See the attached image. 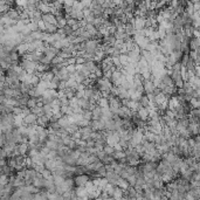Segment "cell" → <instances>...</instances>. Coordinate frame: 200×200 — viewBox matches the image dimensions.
<instances>
[{"instance_id":"6da1fadb","label":"cell","mask_w":200,"mask_h":200,"mask_svg":"<svg viewBox=\"0 0 200 200\" xmlns=\"http://www.w3.org/2000/svg\"><path fill=\"white\" fill-rule=\"evenodd\" d=\"M132 39H133L135 44H137L140 49H143V51H146V49H148V46L150 44V42H151L148 38H145V36H139V35H135Z\"/></svg>"},{"instance_id":"7a4b0ae2","label":"cell","mask_w":200,"mask_h":200,"mask_svg":"<svg viewBox=\"0 0 200 200\" xmlns=\"http://www.w3.org/2000/svg\"><path fill=\"white\" fill-rule=\"evenodd\" d=\"M74 180H75V186L76 187H84L91 180V178H90L89 174H81V175H75Z\"/></svg>"},{"instance_id":"3957f363","label":"cell","mask_w":200,"mask_h":200,"mask_svg":"<svg viewBox=\"0 0 200 200\" xmlns=\"http://www.w3.org/2000/svg\"><path fill=\"white\" fill-rule=\"evenodd\" d=\"M143 87H144V93L146 94V95H151V94H153L155 93V90H156V86H155V83L151 81V80H146V81H144V83H143Z\"/></svg>"},{"instance_id":"277c9868","label":"cell","mask_w":200,"mask_h":200,"mask_svg":"<svg viewBox=\"0 0 200 200\" xmlns=\"http://www.w3.org/2000/svg\"><path fill=\"white\" fill-rule=\"evenodd\" d=\"M42 21L49 25H55L57 26V18L53 13H47V14H42Z\"/></svg>"},{"instance_id":"5b68a950","label":"cell","mask_w":200,"mask_h":200,"mask_svg":"<svg viewBox=\"0 0 200 200\" xmlns=\"http://www.w3.org/2000/svg\"><path fill=\"white\" fill-rule=\"evenodd\" d=\"M133 26L136 28V31H142L144 28H146V19L142 17H135V24Z\"/></svg>"},{"instance_id":"8992f818","label":"cell","mask_w":200,"mask_h":200,"mask_svg":"<svg viewBox=\"0 0 200 200\" xmlns=\"http://www.w3.org/2000/svg\"><path fill=\"white\" fill-rule=\"evenodd\" d=\"M75 195L82 200H89L88 199V191L86 187H75Z\"/></svg>"},{"instance_id":"52a82bcc","label":"cell","mask_w":200,"mask_h":200,"mask_svg":"<svg viewBox=\"0 0 200 200\" xmlns=\"http://www.w3.org/2000/svg\"><path fill=\"white\" fill-rule=\"evenodd\" d=\"M38 116L34 115V113H29L27 117L24 118V123H25V125L27 126H29V125H36V123H38Z\"/></svg>"},{"instance_id":"ba28073f","label":"cell","mask_w":200,"mask_h":200,"mask_svg":"<svg viewBox=\"0 0 200 200\" xmlns=\"http://www.w3.org/2000/svg\"><path fill=\"white\" fill-rule=\"evenodd\" d=\"M56 76H59V78L61 81H63V82H67L68 80H70V74L69 71L67 70V68H62V69L59 70V73H57Z\"/></svg>"},{"instance_id":"9c48e42d","label":"cell","mask_w":200,"mask_h":200,"mask_svg":"<svg viewBox=\"0 0 200 200\" xmlns=\"http://www.w3.org/2000/svg\"><path fill=\"white\" fill-rule=\"evenodd\" d=\"M93 116H94V120L95 121H101L102 117H103V109L98 105H96L93 110Z\"/></svg>"},{"instance_id":"30bf717a","label":"cell","mask_w":200,"mask_h":200,"mask_svg":"<svg viewBox=\"0 0 200 200\" xmlns=\"http://www.w3.org/2000/svg\"><path fill=\"white\" fill-rule=\"evenodd\" d=\"M49 120H51V118H49L47 115H44V116H41V117L38 118V123H36V124H38V125H41V126H44V128L47 129V128L49 126Z\"/></svg>"},{"instance_id":"8fae6325","label":"cell","mask_w":200,"mask_h":200,"mask_svg":"<svg viewBox=\"0 0 200 200\" xmlns=\"http://www.w3.org/2000/svg\"><path fill=\"white\" fill-rule=\"evenodd\" d=\"M137 113H138L139 118H140L142 121H144V122H148L149 120H150V115H149L148 109H145V108H140V109H139Z\"/></svg>"},{"instance_id":"7c38bea8","label":"cell","mask_w":200,"mask_h":200,"mask_svg":"<svg viewBox=\"0 0 200 200\" xmlns=\"http://www.w3.org/2000/svg\"><path fill=\"white\" fill-rule=\"evenodd\" d=\"M124 193H125V191H123L121 187L116 186L115 187V191H113V199H123L124 198Z\"/></svg>"},{"instance_id":"4fadbf2b","label":"cell","mask_w":200,"mask_h":200,"mask_svg":"<svg viewBox=\"0 0 200 200\" xmlns=\"http://www.w3.org/2000/svg\"><path fill=\"white\" fill-rule=\"evenodd\" d=\"M139 103L140 105L143 107V108H145V109H148L151 107V103H150V100H149V97L146 94H144V95H142L140 97V100H139Z\"/></svg>"},{"instance_id":"5bb4252c","label":"cell","mask_w":200,"mask_h":200,"mask_svg":"<svg viewBox=\"0 0 200 200\" xmlns=\"http://www.w3.org/2000/svg\"><path fill=\"white\" fill-rule=\"evenodd\" d=\"M125 33L131 36V38H133L136 33H137V31H136V28L133 25H130V24H128V25H125Z\"/></svg>"},{"instance_id":"9a60e30c","label":"cell","mask_w":200,"mask_h":200,"mask_svg":"<svg viewBox=\"0 0 200 200\" xmlns=\"http://www.w3.org/2000/svg\"><path fill=\"white\" fill-rule=\"evenodd\" d=\"M59 124H60V126L63 128V129H67V128H69L70 126V122H69V117L68 116H63L62 118L59 120Z\"/></svg>"},{"instance_id":"2e32d148","label":"cell","mask_w":200,"mask_h":200,"mask_svg":"<svg viewBox=\"0 0 200 200\" xmlns=\"http://www.w3.org/2000/svg\"><path fill=\"white\" fill-rule=\"evenodd\" d=\"M116 186H118V187H121L123 191H126L128 189H129V183L125 180V179H123V178H120L118 179V182H117V184H116Z\"/></svg>"},{"instance_id":"e0dca14e","label":"cell","mask_w":200,"mask_h":200,"mask_svg":"<svg viewBox=\"0 0 200 200\" xmlns=\"http://www.w3.org/2000/svg\"><path fill=\"white\" fill-rule=\"evenodd\" d=\"M54 77H55V74L53 73L52 70H48V71H44V77H42V80L46 81V82H52Z\"/></svg>"},{"instance_id":"ac0fdd59","label":"cell","mask_w":200,"mask_h":200,"mask_svg":"<svg viewBox=\"0 0 200 200\" xmlns=\"http://www.w3.org/2000/svg\"><path fill=\"white\" fill-rule=\"evenodd\" d=\"M38 103H39V100L38 98H33V97H31L29 100H28V103H27V108L28 109H34L38 107Z\"/></svg>"},{"instance_id":"d6986e66","label":"cell","mask_w":200,"mask_h":200,"mask_svg":"<svg viewBox=\"0 0 200 200\" xmlns=\"http://www.w3.org/2000/svg\"><path fill=\"white\" fill-rule=\"evenodd\" d=\"M46 148H48L49 150H57L59 144H57L56 140H47L46 142Z\"/></svg>"},{"instance_id":"ffe728a7","label":"cell","mask_w":200,"mask_h":200,"mask_svg":"<svg viewBox=\"0 0 200 200\" xmlns=\"http://www.w3.org/2000/svg\"><path fill=\"white\" fill-rule=\"evenodd\" d=\"M97 105L101 107V108H109V100L105 98V97H101L98 101H97Z\"/></svg>"},{"instance_id":"44dd1931","label":"cell","mask_w":200,"mask_h":200,"mask_svg":"<svg viewBox=\"0 0 200 200\" xmlns=\"http://www.w3.org/2000/svg\"><path fill=\"white\" fill-rule=\"evenodd\" d=\"M115 187H116V186H113V185H111V184H108L104 189V193L105 194H108L109 197H113V191H115Z\"/></svg>"},{"instance_id":"7402d4cb","label":"cell","mask_w":200,"mask_h":200,"mask_svg":"<svg viewBox=\"0 0 200 200\" xmlns=\"http://www.w3.org/2000/svg\"><path fill=\"white\" fill-rule=\"evenodd\" d=\"M120 61H121V64H122L123 68H124L126 64H129V56H128V54H122V55L120 56Z\"/></svg>"},{"instance_id":"603a6c76","label":"cell","mask_w":200,"mask_h":200,"mask_svg":"<svg viewBox=\"0 0 200 200\" xmlns=\"http://www.w3.org/2000/svg\"><path fill=\"white\" fill-rule=\"evenodd\" d=\"M32 113L36 115L38 117H41V116H44V108H41V107H36V108H34V109H32Z\"/></svg>"},{"instance_id":"cb8c5ba5","label":"cell","mask_w":200,"mask_h":200,"mask_svg":"<svg viewBox=\"0 0 200 200\" xmlns=\"http://www.w3.org/2000/svg\"><path fill=\"white\" fill-rule=\"evenodd\" d=\"M103 151L105 152V155H108V156H113V153H115V148L107 144V145L104 146V149H103Z\"/></svg>"},{"instance_id":"d4e9b609","label":"cell","mask_w":200,"mask_h":200,"mask_svg":"<svg viewBox=\"0 0 200 200\" xmlns=\"http://www.w3.org/2000/svg\"><path fill=\"white\" fill-rule=\"evenodd\" d=\"M113 157L116 160H120V159H122V158H124V157L126 156H125V151H115Z\"/></svg>"},{"instance_id":"484cf974","label":"cell","mask_w":200,"mask_h":200,"mask_svg":"<svg viewBox=\"0 0 200 200\" xmlns=\"http://www.w3.org/2000/svg\"><path fill=\"white\" fill-rule=\"evenodd\" d=\"M126 182L129 183L130 186H133V187H135L136 184H137V177H136V175H130V177L126 179Z\"/></svg>"},{"instance_id":"4316f807","label":"cell","mask_w":200,"mask_h":200,"mask_svg":"<svg viewBox=\"0 0 200 200\" xmlns=\"http://www.w3.org/2000/svg\"><path fill=\"white\" fill-rule=\"evenodd\" d=\"M83 117L88 120V121H93L94 120V116H93V111H90V110H84V113H83Z\"/></svg>"},{"instance_id":"83f0119b","label":"cell","mask_w":200,"mask_h":200,"mask_svg":"<svg viewBox=\"0 0 200 200\" xmlns=\"http://www.w3.org/2000/svg\"><path fill=\"white\" fill-rule=\"evenodd\" d=\"M57 157H59L57 150H51V152H49V155H48V159H51V160H55Z\"/></svg>"},{"instance_id":"f1b7e54d","label":"cell","mask_w":200,"mask_h":200,"mask_svg":"<svg viewBox=\"0 0 200 200\" xmlns=\"http://www.w3.org/2000/svg\"><path fill=\"white\" fill-rule=\"evenodd\" d=\"M78 24V21L77 20H75V19H73V18H70V17H67V25L68 26H70L71 28L75 26V25H77Z\"/></svg>"},{"instance_id":"f546056e","label":"cell","mask_w":200,"mask_h":200,"mask_svg":"<svg viewBox=\"0 0 200 200\" xmlns=\"http://www.w3.org/2000/svg\"><path fill=\"white\" fill-rule=\"evenodd\" d=\"M41 174H42V177H44V179H48L49 177H52V175H53L52 171H49V170H47V169H44Z\"/></svg>"},{"instance_id":"4dcf8cb0","label":"cell","mask_w":200,"mask_h":200,"mask_svg":"<svg viewBox=\"0 0 200 200\" xmlns=\"http://www.w3.org/2000/svg\"><path fill=\"white\" fill-rule=\"evenodd\" d=\"M67 70L69 71V74H75L76 73V64H69L67 67Z\"/></svg>"},{"instance_id":"1f68e13d","label":"cell","mask_w":200,"mask_h":200,"mask_svg":"<svg viewBox=\"0 0 200 200\" xmlns=\"http://www.w3.org/2000/svg\"><path fill=\"white\" fill-rule=\"evenodd\" d=\"M38 26H39V29L41 31V32H46V22L44 21H39L38 22Z\"/></svg>"},{"instance_id":"d6a6232c","label":"cell","mask_w":200,"mask_h":200,"mask_svg":"<svg viewBox=\"0 0 200 200\" xmlns=\"http://www.w3.org/2000/svg\"><path fill=\"white\" fill-rule=\"evenodd\" d=\"M86 59L84 57H82V56H76V64H81V66H83L84 63H86Z\"/></svg>"},{"instance_id":"836d02e7","label":"cell","mask_w":200,"mask_h":200,"mask_svg":"<svg viewBox=\"0 0 200 200\" xmlns=\"http://www.w3.org/2000/svg\"><path fill=\"white\" fill-rule=\"evenodd\" d=\"M91 14H93V13H91V11H90L89 8H84V9H83V15H84V19H86V18H88V17H90Z\"/></svg>"},{"instance_id":"e575fe53","label":"cell","mask_w":200,"mask_h":200,"mask_svg":"<svg viewBox=\"0 0 200 200\" xmlns=\"http://www.w3.org/2000/svg\"><path fill=\"white\" fill-rule=\"evenodd\" d=\"M68 61V64H76V56H71Z\"/></svg>"},{"instance_id":"d590c367","label":"cell","mask_w":200,"mask_h":200,"mask_svg":"<svg viewBox=\"0 0 200 200\" xmlns=\"http://www.w3.org/2000/svg\"><path fill=\"white\" fill-rule=\"evenodd\" d=\"M113 148H115V151H124V149L121 146V144H120V143H118V144H116Z\"/></svg>"},{"instance_id":"8d00e7d4","label":"cell","mask_w":200,"mask_h":200,"mask_svg":"<svg viewBox=\"0 0 200 200\" xmlns=\"http://www.w3.org/2000/svg\"><path fill=\"white\" fill-rule=\"evenodd\" d=\"M105 200H115V199H113V197H108V198H107Z\"/></svg>"}]
</instances>
